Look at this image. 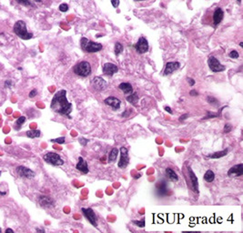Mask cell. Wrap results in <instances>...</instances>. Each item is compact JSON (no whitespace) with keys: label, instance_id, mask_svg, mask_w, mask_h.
I'll return each instance as SVG.
<instances>
[{"label":"cell","instance_id":"cell-1","mask_svg":"<svg viewBox=\"0 0 243 233\" xmlns=\"http://www.w3.org/2000/svg\"><path fill=\"white\" fill-rule=\"evenodd\" d=\"M50 108L60 115L70 118L69 114L72 111V104L67 99V91L65 89L59 90L54 95L50 103Z\"/></svg>","mask_w":243,"mask_h":233},{"label":"cell","instance_id":"cell-2","mask_svg":"<svg viewBox=\"0 0 243 233\" xmlns=\"http://www.w3.org/2000/svg\"><path fill=\"white\" fill-rule=\"evenodd\" d=\"M13 31L18 38L24 40H28L33 38V33L28 31L26 23L23 20H18L15 23L13 27Z\"/></svg>","mask_w":243,"mask_h":233},{"label":"cell","instance_id":"cell-3","mask_svg":"<svg viewBox=\"0 0 243 233\" xmlns=\"http://www.w3.org/2000/svg\"><path fill=\"white\" fill-rule=\"evenodd\" d=\"M73 71L77 75L82 78H86L88 77L91 72H92V68L89 62L88 61H80L79 63H78L74 68H73Z\"/></svg>","mask_w":243,"mask_h":233},{"label":"cell","instance_id":"cell-4","mask_svg":"<svg viewBox=\"0 0 243 233\" xmlns=\"http://www.w3.org/2000/svg\"><path fill=\"white\" fill-rule=\"evenodd\" d=\"M43 158L46 163L52 166H62L64 164V160L62 159V158L60 157V155L55 152H46L43 156Z\"/></svg>","mask_w":243,"mask_h":233},{"label":"cell","instance_id":"cell-5","mask_svg":"<svg viewBox=\"0 0 243 233\" xmlns=\"http://www.w3.org/2000/svg\"><path fill=\"white\" fill-rule=\"evenodd\" d=\"M208 65H209V68L212 71V72H215V73H218V72H222L226 69V68L220 62V60H218L217 57L211 56L209 57L208 59Z\"/></svg>","mask_w":243,"mask_h":233},{"label":"cell","instance_id":"cell-6","mask_svg":"<svg viewBox=\"0 0 243 233\" xmlns=\"http://www.w3.org/2000/svg\"><path fill=\"white\" fill-rule=\"evenodd\" d=\"M81 211H82V214L84 215V217L88 220L91 225H93L95 228H96L99 226L98 218H96V213L94 212V210H92V208H82Z\"/></svg>","mask_w":243,"mask_h":233},{"label":"cell","instance_id":"cell-7","mask_svg":"<svg viewBox=\"0 0 243 233\" xmlns=\"http://www.w3.org/2000/svg\"><path fill=\"white\" fill-rule=\"evenodd\" d=\"M120 159L118 163V168H126L128 165L129 164V157H128V150L125 147H121L120 150Z\"/></svg>","mask_w":243,"mask_h":233},{"label":"cell","instance_id":"cell-8","mask_svg":"<svg viewBox=\"0 0 243 233\" xmlns=\"http://www.w3.org/2000/svg\"><path fill=\"white\" fill-rule=\"evenodd\" d=\"M91 86L96 91H103L107 87V82L101 77H95L91 81Z\"/></svg>","mask_w":243,"mask_h":233},{"label":"cell","instance_id":"cell-9","mask_svg":"<svg viewBox=\"0 0 243 233\" xmlns=\"http://www.w3.org/2000/svg\"><path fill=\"white\" fill-rule=\"evenodd\" d=\"M16 172L21 178L33 179V178L36 177V173L34 172V171L31 168H27L25 166H18L16 169Z\"/></svg>","mask_w":243,"mask_h":233},{"label":"cell","instance_id":"cell-10","mask_svg":"<svg viewBox=\"0 0 243 233\" xmlns=\"http://www.w3.org/2000/svg\"><path fill=\"white\" fill-rule=\"evenodd\" d=\"M135 48H136V51L139 54L147 53L149 51V48L148 40L146 39L144 36H140V38H139V40H138V42L135 45Z\"/></svg>","mask_w":243,"mask_h":233},{"label":"cell","instance_id":"cell-11","mask_svg":"<svg viewBox=\"0 0 243 233\" xmlns=\"http://www.w3.org/2000/svg\"><path fill=\"white\" fill-rule=\"evenodd\" d=\"M188 176H189V181H190V185H191L192 190L198 194L199 192V180H198L197 176L195 175V173L193 172V170L190 167H188Z\"/></svg>","mask_w":243,"mask_h":233},{"label":"cell","instance_id":"cell-12","mask_svg":"<svg viewBox=\"0 0 243 233\" xmlns=\"http://www.w3.org/2000/svg\"><path fill=\"white\" fill-rule=\"evenodd\" d=\"M118 72V68L113 63H106L103 66V73L106 76L112 77Z\"/></svg>","mask_w":243,"mask_h":233},{"label":"cell","instance_id":"cell-13","mask_svg":"<svg viewBox=\"0 0 243 233\" xmlns=\"http://www.w3.org/2000/svg\"><path fill=\"white\" fill-rule=\"evenodd\" d=\"M104 103L107 105V106H109L111 107L114 110H118L120 108V106H121V100L119 99L116 97H108L107 99L104 100Z\"/></svg>","mask_w":243,"mask_h":233},{"label":"cell","instance_id":"cell-14","mask_svg":"<svg viewBox=\"0 0 243 233\" xmlns=\"http://www.w3.org/2000/svg\"><path fill=\"white\" fill-rule=\"evenodd\" d=\"M103 46L100 43L94 42V41H88L87 46L85 47V51L88 53H96L102 49Z\"/></svg>","mask_w":243,"mask_h":233},{"label":"cell","instance_id":"cell-15","mask_svg":"<svg viewBox=\"0 0 243 233\" xmlns=\"http://www.w3.org/2000/svg\"><path fill=\"white\" fill-rule=\"evenodd\" d=\"M179 68H180V63L179 62H177V61H174V62H168L166 64V67H165V69H164V72H163V75L164 76L170 75L171 73H173L174 71L178 70Z\"/></svg>","mask_w":243,"mask_h":233},{"label":"cell","instance_id":"cell-16","mask_svg":"<svg viewBox=\"0 0 243 233\" xmlns=\"http://www.w3.org/2000/svg\"><path fill=\"white\" fill-rule=\"evenodd\" d=\"M243 174V165L242 163L237 164L233 166L231 168H229L228 171V177H240Z\"/></svg>","mask_w":243,"mask_h":233},{"label":"cell","instance_id":"cell-17","mask_svg":"<svg viewBox=\"0 0 243 233\" xmlns=\"http://www.w3.org/2000/svg\"><path fill=\"white\" fill-rule=\"evenodd\" d=\"M224 17V11L221 8V7H217L213 13L212 16V19H213V24L215 26L220 25L221 22L222 21Z\"/></svg>","mask_w":243,"mask_h":233},{"label":"cell","instance_id":"cell-18","mask_svg":"<svg viewBox=\"0 0 243 233\" xmlns=\"http://www.w3.org/2000/svg\"><path fill=\"white\" fill-rule=\"evenodd\" d=\"M76 168L78 170H79L80 172H82L83 174H88L89 172V169H88V165L87 163V161L85 160V159L82 158V157H79L78 158V162L77 163L76 165Z\"/></svg>","mask_w":243,"mask_h":233},{"label":"cell","instance_id":"cell-19","mask_svg":"<svg viewBox=\"0 0 243 233\" xmlns=\"http://www.w3.org/2000/svg\"><path fill=\"white\" fill-rule=\"evenodd\" d=\"M39 204L44 207V208H51L55 205V201L51 197H48V196H40L39 199Z\"/></svg>","mask_w":243,"mask_h":233},{"label":"cell","instance_id":"cell-20","mask_svg":"<svg viewBox=\"0 0 243 233\" xmlns=\"http://www.w3.org/2000/svg\"><path fill=\"white\" fill-rule=\"evenodd\" d=\"M118 89L122 91L125 95L127 96H129L133 93V87L132 85L128 83V82H123V83H120L119 86H118Z\"/></svg>","mask_w":243,"mask_h":233},{"label":"cell","instance_id":"cell-21","mask_svg":"<svg viewBox=\"0 0 243 233\" xmlns=\"http://www.w3.org/2000/svg\"><path fill=\"white\" fill-rule=\"evenodd\" d=\"M166 176L170 181L177 182L178 180V176L175 172V170H173L171 168H166Z\"/></svg>","mask_w":243,"mask_h":233},{"label":"cell","instance_id":"cell-22","mask_svg":"<svg viewBox=\"0 0 243 233\" xmlns=\"http://www.w3.org/2000/svg\"><path fill=\"white\" fill-rule=\"evenodd\" d=\"M157 193L160 195L163 196L167 193L168 191V188H167V184H166V181H160L157 184Z\"/></svg>","mask_w":243,"mask_h":233},{"label":"cell","instance_id":"cell-23","mask_svg":"<svg viewBox=\"0 0 243 233\" xmlns=\"http://www.w3.org/2000/svg\"><path fill=\"white\" fill-rule=\"evenodd\" d=\"M26 135L29 139H38L41 137V131L39 129H31L27 131Z\"/></svg>","mask_w":243,"mask_h":233},{"label":"cell","instance_id":"cell-24","mask_svg":"<svg viewBox=\"0 0 243 233\" xmlns=\"http://www.w3.org/2000/svg\"><path fill=\"white\" fill-rule=\"evenodd\" d=\"M126 99L128 102H129L130 104L132 105H137L138 101H139V96H138V93L137 92H133L131 95L129 96H127Z\"/></svg>","mask_w":243,"mask_h":233},{"label":"cell","instance_id":"cell-25","mask_svg":"<svg viewBox=\"0 0 243 233\" xmlns=\"http://www.w3.org/2000/svg\"><path fill=\"white\" fill-rule=\"evenodd\" d=\"M214 179H215V173L213 172V171L211 169H209V170L206 171L205 174H204V180L210 183Z\"/></svg>","mask_w":243,"mask_h":233},{"label":"cell","instance_id":"cell-26","mask_svg":"<svg viewBox=\"0 0 243 233\" xmlns=\"http://www.w3.org/2000/svg\"><path fill=\"white\" fill-rule=\"evenodd\" d=\"M118 150L117 148H113L108 155V162H113L115 161L117 158H118Z\"/></svg>","mask_w":243,"mask_h":233},{"label":"cell","instance_id":"cell-27","mask_svg":"<svg viewBox=\"0 0 243 233\" xmlns=\"http://www.w3.org/2000/svg\"><path fill=\"white\" fill-rule=\"evenodd\" d=\"M228 152V149H225L224 150H221V151H218V152H215L213 153L212 155H210L209 157L210 158H222L224 156H226Z\"/></svg>","mask_w":243,"mask_h":233},{"label":"cell","instance_id":"cell-28","mask_svg":"<svg viewBox=\"0 0 243 233\" xmlns=\"http://www.w3.org/2000/svg\"><path fill=\"white\" fill-rule=\"evenodd\" d=\"M123 49H124V47L122 46V44L119 43V42H117L115 44V48H114V53L116 56H119L121 53L123 52Z\"/></svg>","mask_w":243,"mask_h":233},{"label":"cell","instance_id":"cell-29","mask_svg":"<svg viewBox=\"0 0 243 233\" xmlns=\"http://www.w3.org/2000/svg\"><path fill=\"white\" fill-rule=\"evenodd\" d=\"M26 120H27V118H26V117H24V116H21V117H19L17 119V121H16V123H15V126H16V128L17 129H19L22 126H23V124L25 123L26 122Z\"/></svg>","mask_w":243,"mask_h":233},{"label":"cell","instance_id":"cell-30","mask_svg":"<svg viewBox=\"0 0 243 233\" xmlns=\"http://www.w3.org/2000/svg\"><path fill=\"white\" fill-rule=\"evenodd\" d=\"M207 101L209 104L210 105H214V106H218V99H216V97H212V96H208L207 97Z\"/></svg>","mask_w":243,"mask_h":233},{"label":"cell","instance_id":"cell-31","mask_svg":"<svg viewBox=\"0 0 243 233\" xmlns=\"http://www.w3.org/2000/svg\"><path fill=\"white\" fill-rule=\"evenodd\" d=\"M133 224H135L137 226H139V228H144L145 227V219L142 218L140 220H133Z\"/></svg>","mask_w":243,"mask_h":233},{"label":"cell","instance_id":"cell-32","mask_svg":"<svg viewBox=\"0 0 243 233\" xmlns=\"http://www.w3.org/2000/svg\"><path fill=\"white\" fill-rule=\"evenodd\" d=\"M88 41L89 40L87 38H81V39H80V46H81V48H82L83 50L85 49V47L87 46Z\"/></svg>","mask_w":243,"mask_h":233},{"label":"cell","instance_id":"cell-33","mask_svg":"<svg viewBox=\"0 0 243 233\" xmlns=\"http://www.w3.org/2000/svg\"><path fill=\"white\" fill-rule=\"evenodd\" d=\"M50 141L53 142V143H58L60 145H62V144L65 143L66 139H65V137H60V138H57V139H51Z\"/></svg>","mask_w":243,"mask_h":233},{"label":"cell","instance_id":"cell-34","mask_svg":"<svg viewBox=\"0 0 243 233\" xmlns=\"http://www.w3.org/2000/svg\"><path fill=\"white\" fill-rule=\"evenodd\" d=\"M17 2L18 4H20V5L26 6V7H34L33 3L30 2V1H28V0H26V1H20V0H17Z\"/></svg>","mask_w":243,"mask_h":233},{"label":"cell","instance_id":"cell-35","mask_svg":"<svg viewBox=\"0 0 243 233\" xmlns=\"http://www.w3.org/2000/svg\"><path fill=\"white\" fill-rule=\"evenodd\" d=\"M58 9H59V11H61V12H67V11H68L69 7H68V5H67V4L63 3V4H61V5L59 6Z\"/></svg>","mask_w":243,"mask_h":233},{"label":"cell","instance_id":"cell-36","mask_svg":"<svg viewBox=\"0 0 243 233\" xmlns=\"http://www.w3.org/2000/svg\"><path fill=\"white\" fill-rule=\"evenodd\" d=\"M231 130H232V126H231V124H229V123L225 124L224 128H223V132H224V133H229Z\"/></svg>","mask_w":243,"mask_h":233},{"label":"cell","instance_id":"cell-37","mask_svg":"<svg viewBox=\"0 0 243 233\" xmlns=\"http://www.w3.org/2000/svg\"><path fill=\"white\" fill-rule=\"evenodd\" d=\"M229 57H231V58L237 59V58H239V52L237 50H231V51L229 52Z\"/></svg>","mask_w":243,"mask_h":233},{"label":"cell","instance_id":"cell-38","mask_svg":"<svg viewBox=\"0 0 243 233\" xmlns=\"http://www.w3.org/2000/svg\"><path fill=\"white\" fill-rule=\"evenodd\" d=\"M131 112H132V109L131 108H127L125 111L122 114H121V116L124 117V118H128V117H129V115L131 114Z\"/></svg>","mask_w":243,"mask_h":233},{"label":"cell","instance_id":"cell-39","mask_svg":"<svg viewBox=\"0 0 243 233\" xmlns=\"http://www.w3.org/2000/svg\"><path fill=\"white\" fill-rule=\"evenodd\" d=\"M218 117V114L216 113H212V112H208L207 116L205 118H203V119H207V118H217Z\"/></svg>","mask_w":243,"mask_h":233},{"label":"cell","instance_id":"cell-40","mask_svg":"<svg viewBox=\"0 0 243 233\" xmlns=\"http://www.w3.org/2000/svg\"><path fill=\"white\" fill-rule=\"evenodd\" d=\"M12 85H13V82H12V80L7 79V80L5 81V87L7 88V89H10L12 87Z\"/></svg>","mask_w":243,"mask_h":233},{"label":"cell","instance_id":"cell-41","mask_svg":"<svg viewBox=\"0 0 243 233\" xmlns=\"http://www.w3.org/2000/svg\"><path fill=\"white\" fill-rule=\"evenodd\" d=\"M36 95H38V90H36V89H32L29 92V94H28L29 97H31V99H32V97H35Z\"/></svg>","mask_w":243,"mask_h":233},{"label":"cell","instance_id":"cell-42","mask_svg":"<svg viewBox=\"0 0 243 233\" xmlns=\"http://www.w3.org/2000/svg\"><path fill=\"white\" fill-rule=\"evenodd\" d=\"M79 142H80V144L82 145V146H86V144L88 142V139H84V138H79Z\"/></svg>","mask_w":243,"mask_h":233},{"label":"cell","instance_id":"cell-43","mask_svg":"<svg viewBox=\"0 0 243 233\" xmlns=\"http://www.w3.org/2000/svg\"><path fill=\"white\" fill-rule=\"evenodd\" d=\"M164 109L166 110V111L168 112V113H169V114H173V110L171 109V107H168V106H165L164 107Z\"/></svg>","mask_w":243,"mask_h":233},{"label":"cell","instance_id":"cell-44","mask_svg":"<svg viewBox=\"0 0 243 233\" xmlns=\"http://www.w3.org/2000/svg\"><path fill=\"white\" fill-rule=\"evenodd\" d=\"M187 80H188V82H189V84L190 87H193V86L195 85V80H194L193 78H187Z\"/></svg>","mask_w":243,"mask_h":233},{"label":"cell","instance_id":"cell-45","mask_svg":"<svg viewBox=\"0 0 243 233\" xmlns=\"http://www.w3.org/2000/svg\"><path fill=\"white\" fill-rule=\"evenodd\" d=\"M119 3H120V2L118 1V0H116V1H114V0H112V1H111V4H112V6H113L114 7H118V5H119Z\"/></svg>","mask_w":243,"mask_h":233},{"label":"cell","instance_id":"cell-46","mask_svg":"<svg viewBox=\"0 0 243 233\" xmlns=\"http://www.w3.org/2000/svg\"><path fill=\"white\" fill-rule=\"evenodd\" d=\"M189 118V115H188V114H183V115H182V116L179 118V121H184V120H185L186 118Z\"/></svg>","mask_w":243,"mask_h":233},{"label":"cell","instance_id":"cell-47","mask_svg":"<svg viewBox=\"0 0 243 233\" xmlns=\"http://www.w3.org/2000/svg\"><path fill=\"white\" fill-rule=\"evenodd\" d=\"M189 95L190 96H192V97H194V96H199V93H198V91H196V90H194V89H192L190 92H189Z\"/></svg>","mask_w":243,"mask_h":233},{"label":"cell","instance_id":"cell-48","mask_svg":"<svg viewBox=\"0 0 243 233\" xmlns=\"http://www.w3.org/2000/svg\"><path fill=\"white\" fill-rule=\"evenodd\" d=\"M5 232H6V233H14V230L12 229H7L5 230Z\"/></svg>","mask_w":243,"mask_h":233},{"label":"cell","instance_id":"cell-49","mask_svg":"<svg viewBox=\"0 0 243 233\" xmlns=\"http://www.w3.org/2000/svg\"><path fill=\"white\" fill-rule=\"evenodd\" d=\"M36 230L38 231V232H45V230L43 229H36Z\"/></svg>","mask_w":243,"mask_h":233},{"label":"cell","instance_id":"cell-50","mask_svg":"<svg viewBox=\"0 0 243 233\" xmlns=\"http://www.w3.org/2000/svg\"><path fill=\"white\" fill-rule=\"evenodd\" d=\"M140 177H141V174H139H139H137L136 176H134V178H135V179H139Z\"/></svg>","mask_w":243,"mask_h":233},{"label":"cell","instance_id":"cell-51","mask_svg":"<svg viewBox=\"0 0 243 233\" xmlns=\"http://www.w3.org/2000/svg\"><path fill=\"white\" fill-rule=\"evenodd\" d=\"M7 194V192H3V191H1V197H3V196H5Z\"/></svg>","mask_w":243,"mask_h":233},{"label":"cell","instance_id":"cell-52","mask_svg":"<svg viewBox=\"0 0 243 233\" xmlns=\"http://www.w3.org/2000/svg\"><path fill=\"white\" fill-rule=\"evenodd\" d=\"M239 46L242 47V46H243V43H242V42H240V43H239Z\"/></svg>","mask_w":243,"mask_h":233}]
</instances>
